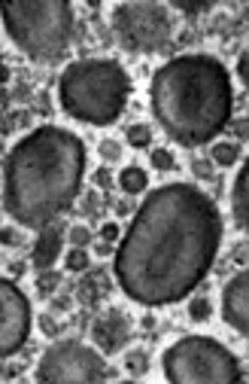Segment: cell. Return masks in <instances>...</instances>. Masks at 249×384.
I'll return each instance as SVG.
<instances>
[{
    "instance_id": "19",
    "label": "cell",
    "mask_w": 249,
    "mask_h": 384,
    "mask_svg": "<svg viewBox=\"0 0 249 384\" xmlns=\"http://www.w3.org/2000/svg\"><path fill=\"white\" fill-rule=\"evenodd\" d=\"M125 369L131 375H146L149 372V354L146 351H131V354L125 357Z\"/></svg>"
},
{
    "instance_id": "11",
    "label": "cell",
    "mask_w": 249,
    "mask_h": 384,
    "mask_svg": "<svg viewBox=\"0 0 249 384\" xmlns=\"http://www.w3.org/2000/svg\"><path fill=\"white\" fill-rule=\"evenodd\" d=\"M92 339L98 345L101 354H119L125 351V345L131 342V320L122 308H107L103 314L94 320L92 326Z\"/></svg>"
},
{
    "instance_id": "12",
    "label": "cell",
    "mask_w": 249,
    "mask_h": 384,
    "mask_svg": "<svg viewBox=\"0 0 249 384\" xmlns=\"http://www.w3.org/2000/svg\"><path fill=\"white\" fill-rule=\"evenodd\" d=\"M64 250V226L61 223H52V226L40 229L34 238V250H31V262H34L37 271H49L58 256Z\"/></svg>"
},
{
    "instance_id": "29",
    "label": "cell",
    "mask_w": 249,
    "mask_h": 384,
    "mask_svg": "<svg viewBox=\"0 0 249 384\" xmlns=\"http://www.w3.org/2000/svg\"><path fill=\"white\" fill-rule=\"evenodd\" d=\"M40 326H43V333H46V335H55V333H58V330H55V323H52V317H49V314L40 317Z\"/></svg>"
},
{
    "instance_id": "6",
    "label": "cell",
    "mask_w": 249,
    "mask_h": 384,
    "mask_svg": "<svg viewBox=\"0 0 249 384\" xmlns=\"http://www.w3.org/2000/svg\"><path fill=\"white\" fill-rule=\"evenodd\" d=\"M167 384H240V360L210 335H182L162 354Z\"/></svg>"
},
{
    "instance_id": "15",
    "label": "cell",
    "mask_w": 249,
    "mask_h": 384,
    "mask_svg": "<svg viewBox=\"0 0 249 384\" xmlns=\"http://www.w3.org/2000/svg\"><path fill=\"white\" fill-rule=\"evenodd\" d=\"M103 293H110V278L103 275V271H88V278L83 281V287H79V299L94 305Z\"/></svg>"
},
{
    "instance_id": "30",
    "label": "cell",
    "mask_w": 249,
    "mask_h": 384,
    "mask_svg": "<svg viewBox=\"0 0 249 384\" xmlns=\"http://www.w3.org/2000/svg\"><path fill=\"white\" fill-rule=\"evenodd\" d=\"M94 211H98V195L88 192V195H85V214H94Z\"/></svg>"
},
{
    "instance_id": "28",
    "label": "cell",
    "mask_w": 249,
    "mask_h": 384,
    "mask_svg": "<svg viewBox=\"0 0 249 384\" xmlns=\"http://www.w3.org/2000/svg\"><path fill=\"white\" fill-rule=\"evenodd\" d=\"M94 183H98L101 189H110V186H112V174H110V168H107V165L94 171Z\"/></svg>"
},
{
    "instance_id": "1",
    "label": "cell",
    "mask_w": 249,
    "mask_h": 384,
    "mask_svg": "<svg viewBox=\"0 0 249 384\" xmlns=\"http://www.w3.org/2000/svg\"><path fill=\"white\" fill-rule=\"evenodd\" d=\"M222 232L219 207L195 183L152 189L116 247L112 271L122 293L146 308L186 299L210 275Z\"/></svg>"
},
{
    "instance_id": "4",
    "label": "cell",
    "mask_w": 249,
    "mask_h": 384,
    "mask_svg": "<svg viewBox=\"0 0 249 384\" xmlns=\"http://www.w3.org/2000/svg\"><path fill=\"white\" fill-rule=\"evenodd\" d=\"M131 98V77L116 58H79L58 79V104L76 122L112 125Z\"/></svg>"
},
{
    "instance_id": "26",
    "label": "cell",
    "mask_w": 249,
    "mask_h": 384,
    "mask_svg": "<svg viewBox=\"0 0 249 384\" xmlns=\"http://www.w3.org/2000/svg\"><path fill=\"white\" fill-rule=\"evenodd\" d=\"M122 235H125V232L119 229V223H103V226H101V238H103V241H107V244L122 241Z\"/></svg>"
},
{
    "instance_id": "10",
    "label": "cell",
    "mask_w": 249,
    "mask_h": 384,
    "mask_svg": "<svg viewBox=\"0 0 249 384\" xmlns=\"http://www.w3.org/2000/svg\"><path fill=\"white\" fill-rule=\"evenodd\" d=\"M222 320L243 339H249V269L237 271L222 287Z\"/></svg>"
},
{
    "instance_id": "24",
    "label": "cell",
    "mask_w": 249,
    "mask_h": 384,
    "mask_svg": "<svg viewBox=\"0 0 249 384\" xmlns=\"http://www.w3.org/2000/svg\"><path fill=\"white\" fill-rule=\"evenodd\" d=\"M58 284H61V278H58V271H40V278H37V290L43 293V296H52L55 290H58Z\"/></svg>"
},
{
    "instance_id": "17",
    "label": "cell",
    "mask_w": 249,
    "mask_h": 384,
    "mask_svg": "<svg viewBox=\"0 0 249 384\" xmlns=\"http://www.w3.org/2000/svg\"><path fill=\"white\" fill-rule=\"evenodd\" d=\"M128 143H131L134 150H146L149 143H152V128L146 122H134V125H128Z\"/></svg>"
},
{
    "instance_id": "18",
    "label": "cell",
    "mask_w": 249,
    "mask_h": 384,
    "mask_svg": "<svg viewBox=\"0 0 249 384\" xmlns=\"http://www.w3.org/2000/svg\"><path fill=\"white\" fill-rule=\"evenodd\" d=\"M213 314V302L207 299V296H195V299L189 302V317L195 320V323H204V320H210Z\"/></svg>"
},
{
    "instance_id": "8",
    "label": "cell",
    "mask_w": 249,
    "mask_h": 384,
    "mask_svg": "<svg viewBox=\"0 0 249 384\" xmlns=\"http://www.w3.org/2000/svg\"><path fill=\"white\" fill-rule=\"evenodd\" d=\"M37 384H107V360L79 339H58L43 351L34 372Z\"/></svg>"
},
{
    "instance_id": "14",
    "label": "cell",
    "mask_w": 249,
    "mask_h": 384,
    "mask_svg": "<svg viewBox=\"0 0 249 384\" xmlns=\"http://www.w3.org/2000/svg\"><path fill=\"white\" fill-rule=\"evenodd\" d=\"M119 189H122L125 195H140V192L149 189V174L143 171L140 165H128L119 171Z\"/></svg>"
},
{
    "instance_id": "21",
    "label": "cell",
    "mask_w": 249,
    "mask_h": 384,
    "mask_svg": "<svg viewBox=\"0 0 249 384\" xmlns=\"http://www.w3.org/2000/svg\"><path fill=\"white\" fill-rule=\"evenodd\" d=\"M67 238H70V244H74V247H83V250H88V244L94 241L92 229H88V226H83V223H76V226H70V229H67Z\"/></svg>"
},
{
    "instance_id": "5",
    "label": "cell",
    "mask_w": 249,
    "mask_h": 384,
    "mask_svg": "<svg viewBox=\"0 0 249 384\" xmlns=\"http://www.w3.org/2000/svg\"><path fill=\"white\" fill-rule=\"evenodd\" d=\"M3 31L28 58L52 64L67 55L76 13L67 0H15L3 6Z\"/></svg>"
},
{
    "instance_id": "20",
    "label": "cell",
    "mask_w": 249,
    "mask_h": 384,
    "mask_svg": "<svg viewBox=\"0 0 249 384\" xmlns=\"http://www.w3.org/2000/svg\"><path fill=\"white\" fill-rule=\"evenodd\" d=\"M64 266H67L70 271H88V266H92V259H88V250H83V247H70L67 259H64Z\"/></svg>"
},
{
    "instance_id": "3",
    "label": "cell",
    "mask_w": 249,
    "mask_h": 384,
    "mask_svg": "<svg viewBox=\"0 0 249 384\" xmlns=\"http://www.w3.org/2000/svg\"><path fill=\"white\" fill-rule=\"evenodd\" d=\"M149 107L173 143L189 150L204 147L231 125L234 86L228 67L216 55H176L152 74Z\"/></svg>"
},
{
    "instance_id": "16",
    "label": "cell",
    "mask_w": 249,
    "mask_h": 384,
    "mask_svg": "<svg viewBox=\"0 0 249 384\" xmlns=\"http://www.w3.org/2000/svg\"><path fill=\"white\" fill-rule=\"evenodd\" d=\"M213 165L216 168H231L240 159V143H234V141H222V143H216L213 147Z\"/></svg>"
},
{
    "instance_id": "13",
    "label": "cell",
    "mask_w": 249,
    "mask_h": 384,
    "mask_svg": "<svg viewBox=\"0 0 249 384\" xmlns=\"http://www.w3.org/2000/svg\"><path fill=\"white\" fill-rule=\"evenodd\" d=\"M231 217H234L237 229L249 238V159L240 165L234 186H231Z\"/></svg>"
},
{
    "instance_id": "25",
    "label": "cell",
    "mask_w": 249,
    "mask_h": 384,
    "mask_svg": "<svg viewBox=\"0 0 249 384\" xmlns=\"http://www.w3.org/2000/svg\"><path fill=\"white\" fill-rule=\"evenodd\" d=\"M171 10H180V13H207L213 10L210 0H173Z\"/></svg>"
},
{
    "instance_id": "22",
    "label": "cell",
    "mask_w": 249,
    "mask_h": 384,
    "mask_svg": "<svg viewBox=\"0 0 249 384\" xmlns=\"http://www.w3.org/2000/svg\"><path fill=\"white\" fill-rule=\"evenodd\" d=\"M149 162L155 171H173V165H176V159L171 150H164V147H155L152 150V156H149Z\"/></svg>"
},
{
    "instance_id": "23",
    "label": "cell",
    "mask_w": 249,
    "mask_h": 384,
    "mask_svg": "<svg viewBox=\"0 0 249 384\" xmlns=\"http://www.w3.org/2000/svg\"><path fill=\"white\" fill-rule=\"evenodd\" d=\"M98 153H101L103 162L112 165V162H119V159H122V143H119V141H112V138H107V141H101Z\"/></svg>"
},
{
    "instance_id": "31",
    "label": "cell",
    "mask_w": 249,
    "mask_h": 384,
    "mask_svg": "<svg viewBox=\"0 0 249 384\" xmlns=\"http://www.w3.org/2000/svg\"><path fill=\"white\" fill-rule=\"evenodd\" d=\"M234 128H237V138H240V141L249 138V119H240V122H237Z\"/></svg>"
},
{
    "instance_id": "9",
    "label": "cell",
    "mask_w": 249,
    "mask_h": 384,
    "mask_svg": "<svg viewBox=\"0 0 249 384\" xmlns=\"http://www.w3.org/2000/svg\"><path fill=\"white\" fill-rule=\"evenodd\" d=\"M31 302L22 293V287L0 278V354L3 360H10L12 354H19L25 348L28 335H31Z\"/></svg>"
},
{
    "instance_id": "27",
    "label": "cell",
    "mask_w": 249,
    "mask_h": 384,
    "mask_svg": "<svg viewBox=\"0 0 249 384\" xmlns=\"http://www.w3.org/2000/svg\"><path fill=\"white\" fill-rule=\"evenodd\" d=\"M237 77H240V83H243L246 92H249V49L237 58Z\"/></svg>"
},
{
    "instance_id": "7",
    "label": "cell",
    "mask_w": 249,
    "mask_h": 384,
    "mask_svg": "<svg viewBox=\"0 0 249 384\" xmlns=\"http://www.w3.org/2000/svg\"><path fill=\"white\" fill-rule=\"evenodd\" d=\"M110 25L125 52L152 55V52H164L167 46H171L176 19L167 3H155V0H125V3L112 6Z\"/></svg>"
},
{
    "instance_id": "2",
    "label": "cell",
    "mask_w": 249,
    "mask_h": 384,
    "mask_svg": "<svg viewBox=\"0 0 249 384\" xmlns=\"http://www.w3.org/2000/svg\"><path fill=\"white\" fill-rule=\"evenodd\" d=\"M85 143L61 125L28 131L3 156V211L22 229H46L76 205L85 177Z\"/></svg>"
},
{
    "instance_id": "32",
    "label": "cell",
    "mask_w": 249,
    "mask_h": 384,
    "mask_svg": "<svg viewBox=\"0 0 249 384\" xmlns=\"http://www.w3.org/2000/svg\"><path fill=\"white\" fill-rule=\"evenodd\" d=\"M119 384H140V381H119Z\"/></svg>"
}]
</instances>
